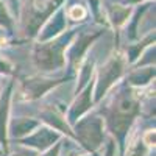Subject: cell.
I'll use <instances>...</instances> for the list:
<instances>
[{"instance_id":"obj_1","label":"cell","mask_w":156,"mask_h":156,"mask_svg":"<svg viewBox=\"0 0 156 156\" xmlns=\"http://www.w3.org/2000/svg\"><path fill=\"white\" fill-rule=\"evenodd\" d=\"M100 112L103 115L105 128L111 133L122 156L131 126L140 115V95L134 87L123 81L117 86V90L112 94L109 103L103 106Z\"/></svg>"},{"instance_id":"obj_2","label":"cell","mask_w":156,"mask_h":156,"mask_svg":"<svg viewBox=\"0 0 156 156\" xmlns=\"http://www.w3.org/2000/svg\"><path fill=\"white\" fill-rule=\"evenodd\" d=\"M78 30L59 33L44 42H37L33 50V62L39 72L50 73L66 67V50L72 44Z\"/></svg>"},{"instance_id":"obj_3","label":"cell","mask_w":156,"mask_h":156,"mask_svg":"<svg viewBox=\"0 0 156 156\" xmlns=\"http://www.w3.org/2000/svg\"><path fill=\"white\" fill-rule=\"evenodd\" d=\"M72 131L75 134V142L81 144L89 153L97 154V150L105 140V122L97 114H84L72 125Z\"/></svg>"},{"instance_id":"obj_4","label":"cell","mask_w":156,"mask_h":156,"mask_svg":"<svg viewBox=\"0 0 156 156\" xmlns=\"http://www.w3.org/2000/svg\"><path fill=\"white\" fill-rule=\"evenodd\" d=\"M64 0H28L25 14L22 19L23 34L27 37H36L47 19L58 11Z\"/></svg>"},{"instance_id":"obj_5","label":"cell","mask_w":156,"mask_h":156,"mask_svg":"<svg viewBox=\"0 0 156 156\" xmlns=\"http://www.w3.org/2000/svg\"><path fill=\"white\" fill-rule=\"evenodd\" d=\"M126 59L120 51H115V53L103 64L98 69V73L94 80V101L98 103L103 97L106 95V92L109 89L114 87V84L120 80L125 75V69H126Z\"/></svg>"},{"instance_id":"obj_6","label":"cell","mask_w":156,"mask_h":156,"mask_svg":"<svg viewBox=\"0 0 156 156\" xmlns=\"http://www.w3.org/2000/svg\"><path fill=\"white\" fill-rule=\"evenodd\" d=\"M73 76H61V78H47L42 75L22 78L20 81V98L25 101H34L47 94L50 89L56 87L58 84L64 83L66 80H72Z\"/></svg>"},{"instance_id":"obj_7","label":"cell","mask_w":156,"mask_h":156,"mask_svg":"<svg viewBox=\"0 0 156 156\" xmlns=\"http://www.w3.org/2000/svg\"><path fill=\"white\" fill-rule=\"evenodd\" d=\"M59 139H61V134L56 129L41 123L30 134L23 136L20 139H16V142L22 147H28V148H33L36 151H44L48 147L53 145L55 142H58Z\"/></svg>"},{"instance_id":"obj_8","label":"cell","mask_w":156,"mask_h":156,"mask_svg":"<svg viewBox=\"0 0 156 156\" xmlns=\"http://www.w3.org/2000/svg\"><path fill=\"white\" fill-rule=\"evenodd\" d=\"M14 78L8 81L6 87L0 90V145L3 150V156L9 153L8 145V120H9V109H11V97L12 89H14Z\"/></svg>"},{"instance_id":"obj_9","label":"cell","mask_w":156,"mask_h":156,"mask_svg":"<svg viewBox=\"0 0 156 156\" xmlns=\"http://www.w3.org/2000/svg\"><path fill=\"white\" fill-rule=\"evenodd\" d=\"M92 89H94V80H90V83H87L76 94L73 103L67 111V117H66L69 125H73L80 117H83L84 114L90 111V108H92Z\"/></svg>"},{"instance_id":"obj_10","label":"cell","mask_w":156,"mask_h":156,"mask_svg":"<svg viewBox=\"0 0 156 156\" xmlns=\"http://www.w3.org/2000/svg\"><path fill=\"white\" fill-rule=\"evenodd\" d=\"M42 122L41 120H34V119H27V117H16L12 120H8L9 129H8V136H12L16 139H20L23 136L30 134L33 129H36Z\"/></svg>"},{"instance_id":"obj_11","label":"cell","mask_w":156,"mask_h":156,"mask_svg":"<svg viewBox=\"0 0 156 156\" xmlns=\"http://www.w3.org/2000/svg\"><path fill=\"white\" fill-rule=\"evenodd\" d=\"M153 80H154V66L136 67V69H133L131 72L125 76V81L131 86V87H134V89L145 87V86H148Z\"/></svg>"},{"instance_id":"obj_12","label":"cell","mask_w":156,"mask_h":156,"mask_svg":"<svg viewBox=\"0 0 156 156\" xmlns=\"http://www.w3.org/2000/svg\"><path fill=\"white\" fill-rule=\"evenodd\" d=\"M106 12L108 19L112 23L115 30H120L125 23H128L129 17H131V8H126L119 3H106Z\"/></svg>"},{"instance_id":"obj_13","label":"cell","mask_w":156,"mask_h":156,"mask_svg":"<svg viewBox=\"0 0 156 156\" xmlns=\"http://www.w3.org/2000/svg\"><path fill=\"white\" fill-rule=\"evenodd\" d=\"M151 44H154V33H150L147 37L142 39V42H136V44H128L126 45V53L123 55L125 59H126V64H134L140 55H142V51H144V48L150 47Z\"/></svg>"},{"instance_id":"obj_14","label":"cell","mask_w":156,"mask_h":156,"mask_svg":"<svg viewBox=\"0 0 156 156\" xmlns=\"http://www.w3.org/2000/svg\"><path fill=\"white\" fill-rule=\"evenodd\" d=\"M126 144L128 145H125L122 156H147V153L150 151V148L144 144L140 134H133L131 137H128Z\"/></svg>"},{"instance_id":"obj_15","label":"cell","mask_w":156,"mask_h":156,"mask_svg":"<svg viewBox=\"0 0 156 156\" xmlns=\"http://www.w3.org/2000/svg\"><path fill=\"white\" fill-rule=\"evenodd\" d=\"M66 12V19H70L73 22H78V20H84L87 17V9L84 5H72V6H67L64 9Z\"/></svg>"},{"instance_id":"obj_16","label":"cell","mask_w":156,"mask_h":156,"mask_svg":"<svg viewBox=\"0 0 156 156\" xmlns=\"http://www.w3.org/2000/svg\"><path fill=\"white\" fill-rule=\"evenodd\" d=\"M0 27H3L8 31H12V27H14V19L9 16V12L5 8V3L2 0H0Z\"/></svg>"},{"instance_id":"obj_17","label":"cell","mask_w":156,"mask_h":156,"mask_svg":"<svg viewBox=\"0 0 156 156\" xmlns=\"http://www.w3.org/2000/svg\"><path fill=\"white\" fill-rule=\"evenodd\" d=\"M0 73L3 75H14V66L5 56H0Z\"/></svg>"},{"instance_id":"obj_18","label":"cell","mask_w":156,"mask_h":156,"mask_svg":"<svg viewBox=\"0 0 156 156\" xmlns=\"http://www.w3.org/2000/svg\"><path fill=\"white\" fill-rule=\"evenodd\" d=\"M140 137H142V140H144V144L151 150V148H154V129H147V131H144L140 134Z\"/></svg>"},{"instance_id":"obj_19","label":"cell","mask_w":156,"mask_h":156,"mask_svg":"<svg viewBox=\"0 0 156 156\" xmlns=\"http://www.w3.org/2000/svg\"><path fill=\"white\" fill-rule=\"evenodd\" d=\"M61 145H62V142L61 139L58 142H55L51 147H48L47 150H44L42 153H39L37 156H59V150H61Z\"/></svg>"},{"instance_id":"obj_20","label":"cell","mask_w":156,"mask_h":156,"mask_svg":"<svg viewBox=\"0 0 156 156\" xmlns=\"http://www.w3.org/2000/svg\"><path fill=\"white\" fill-rule=\"evenodd\" d=\"M22 147V145H20ZM39 154V151H36V150H33V148H28V147H23V148H17L14 153H8L6 156H37Z\"/></svg>"},{"instance_id":"obj_21","label":"cell","mask_w":156,"mask_h":156,"mask_svg":"<svg viewBox=\"0 0 156 156\" xmlns=\"http://www.w3.org/2000/svg\"><path fill=\"white\" fill-rule=\"evenodd\" d=\"M105 156H115V142H114V139H109V140H108Z\"/></svg>"},{"instance_id":"obj_22","label":"cell","mask_w":156,"mask_h":156,"mask_svg":"<svg viewBox=\"0 0 156 156\" xmlns=\"http://www.w3.org/2000/svg\"><path fill=\"white\" fill-rule=\"evenodd\" d=\"M70 156H97V154H95V153H89V151H87V153H80V154L76 153V154H70Z\"/></svg>"},{"instance_id":"obj_23","label":"cell","mask_w":156,"mask_h":156,"mask_svg":"<svg viewBox=\"0 0 156 156\" xmlns=\"http://www.w3.org/2000/svg\"><path fill=\"white\" fill-rule=\"evenodd\" d=\"M0 156H3V150H2V147H0Z\"/></svg>"},{"instance_id":"obj_24","label":"cell","mask_w":156,"mask_h":156,"mask_svg":"<svg viewBox=\"0 0 156 156\" xmlns=\"http://www.w3.org/2000/svg\"><path fill=\"white\" fill-rule=\"evenodd\" d=\"M0 90H2V83H0Z\"/></svg>"}]
</instances>
